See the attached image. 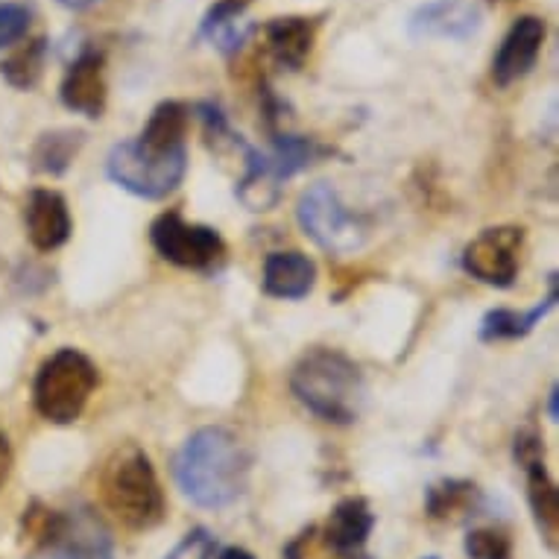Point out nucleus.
Listing matches in <instances>:
<instances>
[{
    "instance_id": "obj_7",
    "label": "nucleus",
    "mask_w": 559,
    "mask_h": 559,
    "mask_svg": "<svg viewBox=\"0 0 559 559\" xmlns=\"http://www.w3.org/2000/svg\"><path fill=\"white\" fill-rule=\"evenodd\" d=\"M150 238L158 255L185 270H209L226 255V243L217 229L182 221L179 212L158 214L150 226Z\"/></svg>"
},
{
    "instance_id": "obj_31",
    "label": "nucleus",
    "mask_w": 559,
    "mask_h": 559,
    "mask_svg": "<svg viewBox=\"0 0 559 559\" xmlns=\"http://www.w3.org/2000/svg\"><path fill=\"white\" fill-rule=\"evenodd\" d=\"M217 559H255V557H252L247 548H226L221 550V557Z\"/></svg>"
},
{
    "instance_id": "obj_11",
    "label": "nucleus",
    "mask_w": 559,
    "mask_h": 559,
    "mask_svg": "<svg viewBox=\"0 0 559 559\" xmlns=\"http://www.w3.org/2000/svg\"><path fill=\"white\" fill-rule=\"evenodd\" d=\"M71 212H68V202L59 191L50 188H38L29 193L27 202V235L33 240V247L41 252H53L71 238Z\"/></svg>"
},
{
    "instance_id": "obj_4",
    "label": "nucleus",
    "mask_w": 559,
    "mask_h": 559,
    "mask_svg": "<svg viewBox=\"0 0 559 559\" xmlns=\"http://www.w3.org/2000/svg\"><path fill=\"white\" fill-rule=\"evenodd\" d=\"M97 367L80 348H59L41 364L33 384L36 411L53 425H71L83 416L85 404L97 390Z\"/></svg>"
},
{
    "instance_id": "obj_29",
    "label": "nucleus",
    "mask_w": 559,
    "mask_h": 559,
    "mask_svg": "<svg viewBox=\"0 0 559 559\" xmlns=\"http://www.w3.org/2000/svg\"><path fill=\"white\" fill-rule=\"evenodd\" d=\"M12 472V445L7 440V433H0V486L7 484V477Z\"/></svg>"
},
{
    "instance_id": "obj_35",
    "label": "nucleus",
    "mask_w": 559,
    "mask_h": 559,
    "mask_svg": "<svg viewBox=\"0 0 559 559\" xmlns=\"http://www.w3.org/2000/svg\"><path fill=\"white\" fill-rule=\"evenodd\" d=\"M492 3H496V0H492Z\"/></svg>"
},
{
    "instance_id": "obj_32",
    "label": "nucleus",
    "mask_w": 559,
    "mask_h": 559,
    "mask_svg": "<svg viewBox=\"0 0 559 559\" xmlns=\"http://www.w3.org/2000/svg\"><path fill=\"white\" fill-rule=\"evenodd\" d=\"M557 402H559V390H557V386H554V390H550V395H548V416H550V423H557V419H559Z\"/></svg>"
},
{
    "instance_id": "obj_12",
    "label": "nucleus",
    "mask_w": 559,
    "mask_h": 559,
    "mask_svg": "<svg viewBox=\"0 0 559 559\" xmlns=\"http://www.w3.org/2000/svg\"><path fill=\"white\" fill-rule=\"evenodd\" d=\"M317 27L320 21L305 19V15H287V19H273L264 27L266 53L282 71H299L317 41Z\"/></svg>"
},
{
    "instance_id": "obj_9",
    "label": "nucleus",
    "mask_w": 559,
    "mask_h": 559,
    "mask_svg": "<svg viewBox=\"0 0 559 559\" xmlns=\"http://www.w3.org/2000/svg\"><path fill=\"white\" fill-rule=\"evenodd\" d=\"M64 109L85 115V118H100L106 109V56L97 47H85L74 62L68 64V71L59 85Z\"/></svg>"
},
{
    "instance_id": "obj_23",
    "label": "nucleus",
    "mask_w": 559,
    "mask_h": 559,
    "mask_svg": "<svg viewBox=\"0 0 559 559\" xmlns=\"http://www.w3.org/2000/svg\"><path fill=\"white\" fill-rule=\"evenodd\" d=\"M477 489L468 480H440L428 489L425 496V507L433 519H449V515L468 510V504L475 501Z\"/></svg>"
},
{
    "instance_id": "obj_19",
    "label": "nucleus",
    "mask_w": 559,
    "mask_h": 559,
    "mask_svg": "<svg viewBox=\"0 0 559 559\" xmlns=\"http://www.w3.org/2000/svg\"><path fill=\"white\" fill-rule=\"evenodd\" d=\"M527 472V501H531L533 522L548 542V548H557L559 536V492L557 484L550 480L545 463H533Z\"/></svg>"
},
{
    "instance_id": "obj_21",
    "label": "nucleus",
    "mask_w": 559,
    "mask_h": 559,
    "mask_svg": "<svg viewBox=\"0 0 559 559\" xmlns=\"http://www.w3.org/2000/svg\"><path fill=\"white\" fill-rule=\"evenodd\" d=\"M45 64H47V38H33L29 45L15 50L7 62L0 64V74H3V80H7L12 88L27 92V88H33V85L41 80V74H45Z\"/></svg>"
},
{
    "instance_id": "obj_18",
    "label": "nucleus",
    "mask_w": 559,
    "mask_h": 559,
    "mask_svg": "<svg viewBox=\"0 0 559 559\" xmlns=\"http://www.w3.org/2000/svg\"><path fill=\"white\" fill-rule=\"evenodd\" d=\"M559 294H557V275H550V290L548 296L542 299L536 308L531 311H507V308H498V311H489L480 322V340L486 343H496V340H519L527 337L536 325H539L548 311H554V305H557Z\"/></svg>"
},
{
    "instance_id": "obj_17",
    "label": "nucleus",
    "mask_w": 559,
    "mask_h": 559,
    "mask_svg": "<svg viewBox=\"0 0 559 559\" xmlns=\"http://www.w3.org/2000/svg\"><path fill=\"white\" fill-rule=\"evenodd\" d=\"M477 27V10L466 0H433L413 15L416 36H468Z\"/></svg>"
},
{
    "instance_id": "obj_22",
    "label": "nucleus",
    "mask_w": 559,
    "mask_h": 559,
    "mask_svg": "<svg viewBox=\"0 0 559 559\" xmlns=\"http://www.w3.org/2000/svg\"><path fill=\"white\" fill-rule=\"evenodd\" d=\"M322 150L313 144L311 138L299 135H275L273 138V153H270V165H273L275 176L285 182L294 174L305 170L311 165L313 158L320 156Z\"/></svg>"
},
{
    "instance_id": "obj_6",
    "label": "nucleus",
    "mask_w": 559,
    "mask_h": 559,
    "mask_svg": "<svg viewBox=\"0 0 559 559\" xmlns=\"http://www.w3.org/2000/svg\"><path fill=\"white\" fill-rule=\"evenodd\" d=\"M296 217L305 235L334 255H348L367 243L369 231L364 221L355 212H348L346 202L340 200V193L329 182L311 185L299 197Z\"/></svg>"
},
{
    "instance_id": "obj_5",
    "label": "nucleus",
    "mask_w": 559,
    "mask_h": 559,
    "mask_svg": "<svg viewBox=\"0 0 559 559\" xmlns=\"http://www.w3.org/2000/svg\"><path fill=\"white\" fill-rule=\"evenodd\" d=\"M188 170V150H167V153H153L144 150L138 141H123L111 147L106 174L123 191L135 193L141 200H162L174 193Z\"/></svg>"
},
{
    "instance_id": "obj_13",
    "label": "nucleus",
    "mask_w": 559,
    "mask_h": 559,
    "mask_svg": "<svg viewBox=\"0 0 559 559\" xmlns=\"http://www.w3.org/2000/svg\"><path fill=\"white\" fill-rule=\"evenodd\" d=\"M372 527H376V515L369 510L367 498H343L331 510L329 524H325V542L340 557L358 559Z\"/></svg>"
},
{
    "instance_id": "obj_30",
    "label": "nucleus",
    "mask_w": 559,
    "mask_h": 559,
    "mask_svg": "<svg viewBox=\"0 0 559 559\" xmlns=\"http://www.w3.org/2000/svg\"><path fill=\"white\" fill-rule=\"evenodd\" d=\"M59 7H64V10H74V12H83L88 10V7H94V3H100V0H56Z\"/></svg>"
},
{
    "instance_id": "obj_8",
    "label": "nucleus",
    "mask_w": 559,
    "mask_h": 559,
    "mask_svg": "<svg viewBox=\"0 0 559 559\" xmlns=\"http://www.w3.org/2000/svg\"><path fill=\"white\" fill-rule=\"evenodd\" d=\"M524 231L515 226L484 229L460 255V264L472 278L492 287H513L522 264Z\"/></svg>"
},
{
    "instance_id": "obj_34",
    "label": "nucleus",
    "mask_w": 559,
    "mask_h": 559,
    "mask_svg": "<svg viewBox=\"0 0 559 559\" xmlns=\"http://www.w3.org/2000/svg\"><path fill=\"white\" fill-rule=\"evenodd\" d=\"M425 559H440V557H425Z\"/></svg>"
},
{
    "instance_id": "obj_26",
    "label": "nucleus",
    "mask_w": 559,
    "mask_h": 559,
    "mask_svg": "<svg viewBox=\"0 0 559 559\" xmlns=\"http://www.w3.org/2000/svg\"><path fill=\"white\" fill-rule=\"evenodd\" d=\"M33 15L27 7L21 3H0V50L19 45L21 38L27 36Z\"/></svg>"
},
{
    "instance_id": "obj_27",
    "label": "nucleus",
    "mask_w": 559,
    "mask_h": 559,
    "mask_svg": "<svg viewBox=\"0 0 559 559\" xmlns=\"http://www.w3.org/2000/svg\"><path fill=\"white\" fill-rule=\"evenodd\" d=\"M214 548H217L214 533L205 531V527H193L191 533H185V539L165 559H212Z\"/></svg>"
},
{
    "instance_id": "obj_28",
    "label": "nucleus",
    "mask_w": 559,
    "mask_h": 559,
    "mask_svg": "<svg viewBox=\"0 0 559 559\" xmlns=\"http://www.w3.org/2000/svg\"><path fill=\"white\" fill-rule=\"evenodd\" d=\"M545 457V449H542V440L533 431H522L515 437V460L522 463V468L533 466V463H542Z\"/></svg>"
},
{
    "instance_id": "obj_10",
    "label": "nucleus",
    "mask_w": 559,
    "mask_h": 559,
    "mask_svg": "<svg viewBox=\"0 0 559 559\" xmlns=\"http://www.w3.org/2000/svg\"><path fill=\"white\" fill-rule=\"evenodd\" d=\"M545 36H548V27L539 15H522L513 27L507 29L504 41L498 47L496 59H492V80L501 88L524 80L539 59Z\"/></svg>"
},
{
    "instance_id": "obj_33",
    "label": "nucleus",
    "mask_w": 559,
    "mask_h": 559,
    "mask_svg": "<svg viewBox=\"0 0 559 559\" xmlns=\"http://www.w3.org/2000/svg\"><path fill=\"white\" fill-rule=\"evenodd\" d=\"M240 3H247V7H249V3H252V0H240Z\"/></svg>"
},
{
    "instance_id": "obj_25",
    "label": "nucleus",
    "mask_w": 559,
    "mask_h": 559,
    "mask_svg": "<svg viewBox=\"0 0 559 559\" xmlns=\"http://www.w3.org/2000/svg\"><path fill=\"white\" fill-rule=\"evenodd\" d=\"M468 559H513V542L510 536L492 527H477L468 531L466 542H463Z\"/></svg>"
},
{
    "instance_id": "obj_15",
    "label": "nucleus",
    "mask_w": 559,
    "mask_h": 559,
    "mask_svg": "<svg viewBox=\"0 0 559 559\" xmlns=\"http://www.w3.org/2000/svg\"><path fill=\"white\" fill-rule=\"evenodd\" d=\"M317 285V264L302 252H273L264 261V290L275 299H305Z\"/></svg>"
},
{
    "instance_id": "obj_20",
    "label": "nucleus",
    "mask_w": 559,
    "mask_h": 559,
    "mask_svg": "<svg viewBox=\"0 0 559 559\" xmlns=\"http://www.w3.org/2000/svg\"><path fill=\"white\" fill-rule=\"evenodd\" d=\"M85 135L80 129H53V132H45L38 135L36 147H33V170L47 176H62L74 156L83 147Z\"/></svg>"
},
{
    "instance_id": "obj_2",
    "label": "nucleus",
    "mask_w": 559,
    "mask_h": 559,
    "mask_svg": "<svg viewBox=\"0 0 559 559\" xmlns=\"http://www.w3.org/2000/svg\"><path fill=\"white\" fill-rule=\"evenodd\" d=\"M290 386L313 416L331 425L358 423L367 402L360 367L337 348H311L294 367Z\"/></svg>"
},
{
    "instance_id": "obj_1",
    "label": "nucleus",
    "mask_w": 559,
    "mask_h": 559,
    "mask_svg": "<svg viewBox=\"0 0 559 559\" xmlns=\"http://www.w3.org/2000/svg\"><path fill=\"white\" fill-rule=\"evenodd\" d=\"M176 484L197 507L223 510L235 504L249 480V454L226 428H200L176 454Z\"/></svg>"
},
{
    "instance_id": "obj_24",
    "label": "nucleus",
    "mask_w": 559,
    "mask_h": 559,
    "mask_svg": "<svg viewBox=\"0 0 559 559\" xmlns=\"http://www.w3.org/2000/svg\"><path fill=\"white\" fill-rule=\"evenodd\" d=\"M64 527V513L59 510H50L45 504H29V510H24V519H21V533H24V542L36 545V548H53L59 533Z\"/></svg>"
},
{
    "instance_id": "obj_16",
    "label": "nucleus",
    "mask_w": 559,
    "mask_h": 559,
    "mask_svg": "<svg viewBox=\"0 0 559 559\" xmlns=\"http://www.w3.org/2000/svg\"><path fill=\"white\" fill-rule=\"evenodd\" d=\"M191 127V106L182 100L158 103L150 115L147 127L135 138L138 144L153 153H167V150L185 147V135Z\"/></svg>"
},
{
    "instance_id": "obj_3",
    "label": "nucleus",
    "mask_w": 559,
    "mask_h": 559,
    "mask_svg": "<svg viewBox=\"0 0 559 559\" xmlns=\"http://www.w3.org/2000/svg\"><path fill=\"white\" fill-rule=\"evenodd\" d=\"M103 504L120 524L132 531H150L165 519V492L156 468L138 445H120L109 457L100 477Z\"/></svg>"
},
{
    "instance_id": "obj_14",
    "label": "nucleus",
    "mask_w": 559,
    "mask_h": 559,
    "mask_svg": "<svg viewBox=\"0 0 559 559\" xmlns=\"http://www.w3.org/2000/svg\"><path fill=\"white\" fill-rule=\"evenodd\" d=\"M50 550L56 559H115L109 533L88 510L64 513V527Z\"/></svg>"
}]
</instances>
